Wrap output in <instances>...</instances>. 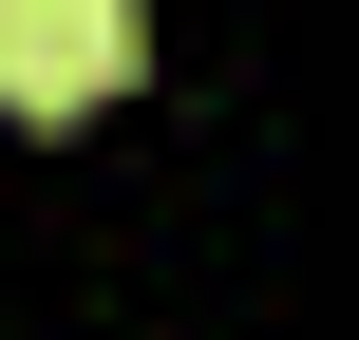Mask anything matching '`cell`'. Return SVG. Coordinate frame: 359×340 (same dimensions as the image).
<instances>
[{"mask_svg": "<svg viewBox=\"0 0 359 340\" xmlns=\"http://www.w3.org/2000/svg\"><path fill=\"white\" fill-rule=\"evenodd\" d=\"M133 57H151V19L133 0H0V114H114L133 95Z\"/></svg>", "mask_w": 359, "mask_h": 340, "instance_id": "6da1fadb", "label": "cell"}]
</instances>
